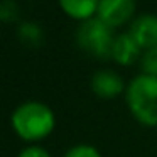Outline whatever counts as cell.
Segmentation results:
<instances>
[{"instance_id": "obj_1", "label": "cell", "mask_w": 157, "mask_h": 157, "mask_svg": "<svg viewBox=\"0 0 157 157\" xmlns=\"http://www.w3.org/2000/svg\"><path fill=\"white\" fill-rule=\"evenodd\" d=\"M14 133L25 144H39L56 128V113L48 103L27 100L14 108L10 115Z\"/></svg>"}, {"instance_id": "obj_2", "label": "cell", "mask_w": 157, "mask_h": 157, "mask_svg": "<svg viewBox=\"0 0 157 157\" xmlns=\"http://www.w3.org/2000/svg\"><path fill=\"white\" fill-rule=\"evenodd\" d=\"M125 103L130 115L142 127H157V76L145 73L133 76L127 83Z\"/></svg>"}, {"instance_id": "obj_3", "label": "cell", "mask_w": 157, "mask_h": 157, "mask_svg": "<svg viewBox=\"0 0 157 157\" xmlns=\"http://www.w3.org/2000/svg\"><path fill=\"white\" fill-rule=\"evenodd\" d=\"M115 36V29L108 27L98 17H93L78 25L75 39L83 52L100 61H105V59H112V46Z\"/></svg>"}, {"instance_id": "obj_4", "label": "cell", "mask_w": 157, "mask_h": 157, "mask_svg": "<svg viewBox=\"0 0 157 157\" xmlns=\"http://www.w3.org/2000/svg\"><path fill=\"white\" fill-rule=\"evenodd\" d=\"M137 0H100L96 17L112 29L130 25L137 17Z\"/></svg>"}, {"instance_id": "obj_5", "label": "cell", "mask_w": 157, "mask_h": 157, "mask_svg": "<svg viewBox=\"0 0 157 157\" xmlns=\"http://www.w3.org/2000/svg\"><path fill=\"white\" fill-rule=\"evenodd\" d=\"M90 88L98 98L113 100L120 95H125L127 85L117 71L108 68L98 69L90 78Z\"/></svg>"}, {"instance_id": "obj_6", "label": "cell", "mask_w": 157, "mask_h": 157, "mask_svg": "<svg viewBox=\"0 0 157 157\" xmlns=\"http://www.w3.org/2000/svg\"><path fill=\"white\" fill-rule=\"evenodd\" d=\"M128 32L135 42L142 48V51H147L150 48L157 46V15L155 14H142L137 15L128 25Z\"/></svg>"}, {"instance_id": "obj_7", "label": "cell", "mask_w": 157, "mask_h": 157, "mask_svg": "<svg viewBox=\"0 0 157 157\" xmlns=\"http://www.w3.org/2000/svg\"><path fill=\"white\" fill-rule=\"evenodd\" d=\"M142 48L135 42V39L128 32L115 36V41L112 46V61L120 66H132L137 59L142 58Z\"/></svg>"}, {"instance_id": "obj_8", "label": "cell", "mask_w": 157, "mask_h": 157, "mask_svg": "<svg viewBox=\"0 0 157 157\" xmlns=\"http://www.w3.org/2000/svg\"><path fill=\"white\" fill-rule=\"evenodd\" d=\"M100 0H58V5L64 15L76 22H85L96 17Z\"/></svg>"}, {"instance_id": "obj_9", "label": "cell", "mask_w": 157, "mask_h": 157, "mask_svg": "<svg viewBox=\"0 0 157 157\" xmlns=\"http://www.w3.org/2000/svg\"><path fill=\"white\" fill-rule=\"evenodd\" d=\"M17 34L22 44L29 48H36L42 42V29L36 22H22L17 29Z\"/></svg>"}, {"instance_id": "obj_10", "label": "cell", "mask_w": 157, "mask_h": 157, "mask_svg": "<svg viewBox=\"0 0 157 157\" xmlns=\"http://www.w3.org/2000/svg\"><path fill=\"white\" fill-rule=\"evenodd\" d=\"M63 157H103V155L95 145L81 142V144L71 145L64 154H63Z\"/></svg>"}, {"instance_id": "obj_11", "label": "cell", "mask_w": 157, "mask_h": 157, "mask_svg": "<svg viewBox=\"0 0 157 157\" xmlns=\"http://www.w3.org/2000/svg\"><path fill=\"white\" fill-rule=\"evenodd\" d=\"M140 69H142V73H145V75L157 76V46L142 52Z\"/></svg>"}, {"instance_id": "obj_12", "label": "cell", "mask_w": 157, "mask_h": 157, "mask_svg": "<svg viewBox=\"0 0 157 157\" xmlns=\"http://www.w3.org/2000/svg\"><path fill=\"white\" fill-rule=\"evenodd\" d=\"M17 14H19V7L14 0H4L2 5H0V17L4 22H12L17 19Z\"/></svg>"}, {"instance_id": "obj_13", "label": "cell", "mask_w": 157, "mask_h": 157, "mask_svg": "<svg viewBox=\"0 0 157 157\" xmlns=\"http://www.w3.org/2000/svg\"><path fill=\"white\" fill-rule=\"evenodd\" d=\"M17 157H52L48 149H44L39 144H27L24 149L19 152Z\"/></svg>"}]
</instances>
